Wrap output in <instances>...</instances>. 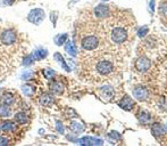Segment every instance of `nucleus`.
Masks as SVG:
<instances>
[{
	"label": "nucleus",
	"mask_w": 167,
	"mask_h": 146,
	"mask_svg": "<svg viewBox=\"0 0 167 146\" xmlns=\"http://www.w3.org/2000/svg\"><path fill=\"white\" fill-rule=\"evenodd\" d=\"M99 94L105 100H109L114 96V89L110 86H104L99 89Z\"/></svg>",
	"instance_id": "dca6fc26"
},
{
	"label": "nucleus",
	"mask_w": 167,
	"mask_h": 146,
	"mask_svg": "<svg viewBox=\"0 0 167 146\" xmlns=\"http://www.w3.org/2000/svg\"><path fill=\"white\" fill-rule=\"evenodd\" d=\"M56 126H57V131H58V133L64 134V131H65V129L63 128L62 122H59V121H57V122H56Z\"/></svg>",
	"instance_id": "473e14b6"
},
{
	"label": "nucleus",
	"mask_w": 167,
	"mask_h": 146,
	"mask_svg": "<svg viewBox=\"0 0 167 146\" xmlns=\"http://www.w3.org/2000/svg\"><path fill=\"white\" fill-rule=\"evenodd\" d=\"M21 78H22V80H24V81H31V80L33 79V74H32V72H24Z\"/></svg>",
	"instance_id": "c85d7f7f"
},
{
	"label": "nucleus",
	"mask_w": 167,
	"mask_h": 146,
	"mask_svg": "<svg viewBox=\"0 0 167 146\" xmlns=\"http://www.w3.org/2000/svg\"><path fill=\"white\" fill-rule=\"evenodd\" d=\"M34 62H35V61H34L32 55H26V56H24L22 64H23L24 66H30V65H32Z\"/></svg>",
	"instance_id": "a878e982"
},
{
	"label": "nucleus",
	"mask_w": 167,
	"mask_h": 146,
	"mask_svg": "<svg viewBox=\"0 0 167 146\" xmlns=\"http://www.w3.org/2000/svg\"><path fill=\"white\" fill-rule=\"evenodd\" d=\"M0 129L1 131L7 134L15 133L18 129V123L13 120H2V121H0Z\"/></svg>",
	"instance_id": "0eeeda50"
},
{
	"label": "nucleus",
	"mask_w": 167,
	"mask_h": 146,
	"mask_svg": "<svg viewBox=\"0 0 167 146\" xmlns=\"http://www.w3.org/2000/svg\"><path fill=\"white\" fill-rule=\"evenodd\" d=\"M67 38H68V34L67 33H63V34H57V36H55V39H53V41H55V43L57 45V46H63V45H65V42L67 41Z\"/></svg>",
	"instance_id": "b1692460"
},
{
	"label": "nucleus",
	"mask_w": 167,
	"mask_h": 146,
	"mask_svg": "<svg viewBox=\"0 0 167 146\" xmlns=\"http://www.w3.org/2000/svg\"><path fill=\"white\" fill-rule=\"evenodd\" d=\"M148 27H142L141 29H139V31H138V36H140V38H144L146 36V34L148 33Z\"/></svg>",
	"instance_id": "c756f323"
},
{
	"label": "nucleus",
	"mask_w": 167,
	"mask_h": 146,
	"mask_svg": "<svg viewBox=\"0 0 167 146\" xmlns=\"http://www.w3.org/2000/svg\"><path fill=\"white\" fill-rule=\"evenodd\" d=\"M100 43V39L97 34H84L83 36H81L80 40V45L81 48L85 51H93L99 47Z\"/></svg>",
	"instance_id": "7ed1b4c3"
},
{
	"label": "nucleus",
	"mask_w": 167,
	"mask_h": 146,
	"mask_svg": "<svg viewBox=\"0 0 167 146\" xmlns=\"http://www.w3.org/2000/svg\"><path fill=\"white\" fill-rule=\"evenodd\" d=\"M128 30L123 27H119V25L114 27L110 31V39L116 45L124 43L128 40Z\"/></svg>",
	"instance_id": "20e7f679"
},
{
	"label": "nucleus",
	"mask_w": 167,
	"mask_h": 146,
	"mask_svg": "<svg viewBox=\"0 0 167 146\" xmlns=\"http://www.w3.org/2000/svg\"><path fill=\"white\" fill-rule=\"evenodd\" d=\"M138 119L141 124H148V123L151 121V116H150V114L148 112H146V111H141L138 114Z\"/></svg>",
	"instance_id": "4be33fe9"
},
{
	"label": "nucleus",
	"mask_w": 167,
	"mask_h": 146,
	"mask_svg": "<svg viewBox=\"0 0 167 146\" xmlns=\"http://www.w3.org/2000/svg\"><path fill=\"white\" fill-rule=\"evenodd\" d=\"M133 96H134L135 100H138L139 102H144L148 97L147 88L143 86H137L134 89H133Z\"/></svg>",
	"instance_id": "9b49d317"
},
{
	"label": "nucleus",
	"mask_w": 167,
	"mask_h": 146,
	"mask_svg": "<svg viewBox=\"0 0 167 146\" xmlns=\"http://www.w3.org/2000/svg\"><path fill=\"white\" fill-rule=\"evenodd\" d=\"M42 72H43V75H44V78H46L47 80H51L56 76V71L53 70V69H44Z\"/></svg>",
	"instance_id": "393cba45"
},
{
	"label": "nucleus",
	"mask_w": 167,
	"mask_h": 146,
	"mask_svg": "<svg viewBox=\"0 0 167 146\" xmlns=\"http://www.w3.org/2000/svg\"><path fill=\"white\" fill-rule=\"evenodd\" d=\"M65 50L66 53H68L71 56H76V47L74 46V42L73 41H66L65 42Z\"/></svg>",
	"instance_id": "5701e85b"
},
{
	"label": "nucleus",
	"mask_w": 167,
	"mask_h": 146,
	"mask_svg": "<svg viewBox=\"0 0 167 146\" xmlns=\"http://www.w3.org/2000/svg\"><path fill=\"white\" fill-rule=\"evenodd\" d=\"M119 107L123 109L124 111H132V109L134 107V102L132 100V98L128 95H125L123 98L121 100V102L118 103Z\"/></svg>",
	"instance_id": "f8f14e48"
},
{
	"label": "nucleus",
	"mask_w": 167,
	"mask_h": 146,
	"mask_svg": "<svg viewBox=\"0 0 167 146\" xmlns=\"http://www.w3.org/2000/svg\"><path fill=\"white\" fill-rule=\"evenodd\" d=\"M150 9H151V12L155 10V0H151L150 1Z\"/></svg>",
	"instance_id": "f704fd0d"
},
{
	"label": "nucleus",
	"mask_w": 167,
	"mask_h": 146,
	"mask_svg": "<svg viewBox=\"0 0 167 146\" xmlns=\"http://www.w3.org/2000/svg\"><path fill=\"white\" fill-rule=\"evenodd\" d=\"M108 137L109 138H113L114 140H118L121 138V135H119L117 131H110V133L108 134Z\"/></svg>",
	"instance_id": "7c9ffc66"
},
{
	"label": "nucleus",
	"mask_w": 167,
	"mask_h": 146,
	"mask_svg": "<svg viewBox=\"0 0 167 146\" xmlns=\"http://www.w3.org/2000/svg\"><path fill=\"white\" fill-rule=\"evenodd\" d=\"M39 103L42 105L43 107H49L53 105V96L49 93H43L40 95L39 97Z\"/></svg>",
	"instance_id": "ddd939ff"
},
{
	"label": "nucleus",
	"mask_w": 167,
	"mask_h": 146,
	"mask_svg": "<svg viewBox=\"0 0 167 146\" xmlns=\"http://www.w3.org/2000/svg\"><path fill=\"white\" fill-rule=\"evenodd\" d=\"M160 13L165 16H167V3H161L160 6Z\"/></svg>",
	"instance_id": "72a5a7b5"
},
{
	"label": "nucleus",
	"mask_w": 167,
	"mask_h": 146,
	"mask_svg": "<svg viewBox=\"0 0 167 146\" xmlns=\"http://www.w3.org/2000/svg\"><path fill=\"white\" fill-rule=\"evenodd\" d=\"M150 64L151 63L150 61H149V58H147L146 56H141L135 61V69L139 72H146L150 67Z\"/></svg>",
	"instance_id": "9d476101"
},
{
	"label": "nucleus",
	"mask_w": 167,
	"mask_h": 146,
	"mask_svg": "<svg viewBox=\"0 0 167 146\" xmlns=\"http://www.w3.org/2000/svg\"><path fill=\"white\" fill-rule=\"evenodd\" d=\"M17 102H18V97L16 94L12 93V91H3L0 96V103L6 104L10 107L16 105Z\"/></svg>",
	"instance_id": "423d86ee"
},
{
	"label": "nucleus",
	"mask_w": 167,
	"mask_h": 146,
	"mask_svg": "<svg viewBox=\"0 0 167 146\" xmlns=\"http://www.w3.org/2000/svg\"><path fill=\"white\" fill-rule=\"evenodd\" d=\"M57 16H58V13H57V12H51V13H50V20L53 22V27H56V23H57Z\"/></svg>",
	"instance_id": "2f4dec72"
},
{
	"label": "nucleus",
	"mask_w": 167,
	"mask_h": 146,
	"mask_svg": "<svg viewBox=\"0 0 167 146\" xmlns=\"http://www.w3.org/2000/svg\"><path fill=\"white\" fill-rule=\"evenodd\" d=\"M0 131H1V129H0Z\"/></svg>",
	"instance_id": "e433bc0d"
},
{
	"label": "nucleus",
	"mask_w": 167,
	"mask_h": 146,
	"mask_svg": "<svg viewBox=\"0 0 167 146\" xmlns=\"http://www.w3.org/2000/svg\"><path fill=\"white\" fill-rule=\"evenodd\" d=\"M151 130H152V134H154L157 138H160V137L165 136V134H166L165 128L161 126V124H159V123H155L154 126H152V129Z\"/></svg>",
	"instance_id": "6ab92c4d"
},
{
	"label": "nucleus",
	"mask_w": 167,
	"mask_h": 146,
	"mask_svg": "<svg viewBox=\"0 0 167 146\" xmlns=\"http://www.w3.org/2000/svg\"><path fill=\"white\" fill-rule=\"evenodd\" d=\"M79 143L82 145H102L101 139L95 138V137H83L81 139H79Z\"/></svg>",
	"instance_id": "a211bd4d"
},
{
	"label": "nucleus",
	"mask_w": 167,
	"mask_h": 146,
	"mask_svg": "<svg viewBox=\"0 0 167 146\" xmlns=\"http://www.w3.org/2000/svg\"><path fill=\"white\" fill-rule=\"evenodd\" d=\"M71 130L74 131V133H76V134H80V133H82L84 129H83V127L81 126L80 123L73 122V123H71Z\"/></svg>",
	"instance_id": "bb28decb"
},
{
	"label": "nucleus",
	"mask_w": 167,
	"mask_h": 146,
	"mask_svg": "<svg viewBox=\"0 0 167 146\" xmlns=\"http://www.w3.org/2000/svg\"><path fill=\"white\" fill-rule=\"evenodd\" d=\"M95 72L99 76H109L111 73L114 72V63L108 58H99L93 65Z\"/></svg>",
	"instance_id": "f03ea898"
},
{
	"label": "nucleus",
	"mask_w": 167,
	"mask_h": 146,
	"mask_svg": "<svg viewBox=\"0 0 167 146\" xmlns=\"http://www.w3.org/2000/svg\"><path fill=\"white\" fill-rule=\"evenodd\" d=\"M14 119L18 124H26L30 121V115L25 111H18L17 113H15Z\"/></svg>",
	"instance_id": "2eb2a0df"
},
{
	"label": "nucleus",
	"mask_w": 167,
	"mask_h": 146,
	"mask_svg": "<svg viewBox=\"0 0 167 146\" xmlns=\"http://www.w3.org/2000/svg\"><path fill=\"white\" fill-rule=\"evenodd\" d=\"M18 42V34L13 29H0V45L5 48H13Z\"/></svg>",
	"instance_id": "f257e3e1"
},
{
	"label": "nucleus",
	"mask_w": 167,
	"mask_h": 146,
	"mask_svg": "<svg viewBox=\"0 0 167 146\" xmlns=\"http://www.w3.org/2000/svg\"><path fill=\"white\" fill-rule=\"evenodd\" d=\"M13 114L12 107L3 103H0V118H9Z\"/></svg>",
	"instance_id": "412c9836"
},
{
	"label": "nucleus",
	"mask_w": 167,
	"mask_h": 146,
	"mask_svg": "<svg viewBox=\"0 0 167 146\" xmlns=\"http://www.w3.org/2000/svg\"><path fill=\"white\" fill-rule=\"evenodd\" d=\"M109 15H110V8L109 6L105 5V3H101V5H98V6L95 8V16L99 20H104V18H108Z\"/></svg>",
	"instance_id": "1a4fd4ad"
},
{
	"label": "nucleus",
	"mask_w": 167,
	"mask_h": 146,
	"mask_svg": "<svg viewBox=\"0 0 167 146\" xmlns=\"http://www.w3.org/2000/svg\"><path fill=\"white\" fill-rule=\"evenodd\" d=\"M34 58V61H42L48 56V50L42 48V47H38L36 49H34L32 54H31Z\"/></svg>",
	"instance_id": "f3484780"
},
{
	"label": "nucleus",
	"mask_w": 167,
	"mask_h": 146,
	"mask_svg": "<svg viewBox=\"0 0 167 146\" xmlns=\"http://www.w3.org/2000/svg\"><path fill=\"white\" fill-rule=\"evenodd\" d=\"M48 87H49L50 93L53 94V95H57V96H59V95H63V94H64V91H65L64 83H63L62 81H58V80L51 79V80H50L49 85H48Z\"/></svg>",
	"instance_id": "6e6552de"
},
{
	"label": "nucleus",
	"mask_w": 167,
	"mask_h": 146,
	"mask_svg": "<svg viewBox=\"0 0 167 146\" xmlns=\"http://www.w3.org/2000/svg\"><path fill=\"white\" fill-rule=\"evenodd\" d=\"M21 88H22V91L29 97L33 96V95L36 93V87L32 81H26L24 85H22Z\"/></svg>",
	"instance_id": "4468645a"
},
{
	"label": "nucleus",
	"mask_w": 167,
	"mask_h": 146,
	"mask_svg": "<svg viewBox=\"0 0 167 146\" xmlns=\"http://www.w3.org/2000/svg\"><path fill=\"white\" fill-rule=\"evenodd\" d=\"M104 1H107V0H104Z\"/></svg>",
	"instance_id": "c9c22d12"
},
{
	"label": "nucleus",
	"mask_w": 167,
	"mask_h": 146,
	"mask_svg": "<svg viewBox=\"0 0 167 146\" xmlns=\"http://www.w3.org/2000/svg\"><path fill=\"white\" fill-rule=\"evenodd\" d=\"M46 18V13L42 8H34L27 15V21L34 25H40Z\"/></svg>",
	"instance_id": "39448f33"
},
{
	"label": "nucleus",
	"mask_w": 167,
	"mask_h": 146,
	"mask_svg": "<svg viewBox=\"0 0 167 146\" xmlns=\"http://www.w3.org/2000/svg\"><path fill=\"white\" fill-rule=\"evenodd\" d=\"M53 58H55V61L57 62V63H59L60 65H62V67L66 71V72H71V69H69V66L67 65V63H66L65 58L63 57V55H60L59 53H55L53 54Z\"/></svg>",
	"instance_id": "aec40b11"
},
{
	"label": "nucleus",
	"mask_w": 167,
	"mask_h": 146,
	"mask_svg": "<svg viewBox=\"0 0 167 146\" xmlns=\"http://www.w3.org/2000/svg\"><path fill=\"white\" fill-rule=\"evenodd\" d=\"M10 144L9 137L6 135H0V146H6Z\"/></svg>",
	"instance_id": "cd10ccee"
}]
</instances>
